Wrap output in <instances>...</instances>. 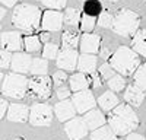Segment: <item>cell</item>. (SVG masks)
Masks as SVG:
<instances>
[{
    "instance_id": "13",
    "label": "cell",
    "mask_w": 146,
    "mask_h": 140,
    "mask_svg": "<svg viewBox=\"0 0 146 140\" xmlns=\"http://www.w3.org/2000/svg\"><path fill=\"white\" fill-rule=\"evenodd\" d=\"M0 44H2V50L16 53L22 50V37L16 31H6V32H2Z\"/></svg>"
},
{
    "instance_id": "26",
    "label": "cell",
    "mask_w": 146,
    "mask_h": 140,
    "mask_svg": "<svg viewBox=\"0 0 146 140\" xmlns=\"http://www.w3.org/2000/svg\"><path fill=\"white\" fill-rule=\"evenodd\" d=\"M80 19H82V15L80 12L75 7H67L66 12H64V23L70 26H78L80 23Z\"/></svg>"
},
{
    "instance_id": "2",
    "label": "cell",
    "mask_w": 146,
    "mask_h": 140,
    "mask_svg": "<svg viewBox=\"0 0 146 140\" xmlns=\"http://www.w3.org/2000/svg\"><path fill=\"white\" fill-rule=\"evenodd\" d=\"M41 20H42L41 10L40 7H36L34 5L21 3L15 6L13 13H12L13 26L25 32H32L35 29H38V26L41 25Z\"/></svg>"
},
{
    "instance_id": "40",
    "label": "cell",
    "mask_w": 146,
    "mask_h": 140,
    "mask_svg": "<svg viewBox=\"0 0 146 140\" xmlns=\"http://www.w3.org/2000/svg\"><path fill=\"white\" fill-rule=\"evenodd\" d=\"M9 107H10V104H9V102H7L5 98L0 99V117H2V118H5L6 111L9 110Z\"/></svg>"
},
{
    "instance_id": "23",
    "label": "cell",
    "mask_w": 146,
    "mask_h": 140,
    "mask_svg": "<svg viewBox=\"0 0 146 140\" xmlns=\"http://www.w3.org/2000/svg\"><path fill=\"white\" fill-rule=\"evenodd\" d=\"M98 104H100V107H101L102 110L111 111L113 108H115L117 105H118V98H117V95L114 93V90L110 89L108 92H104L102 95L100 96Z\"/></svg>"
},
{
    "instance_id": "41",
    "label": "cell",
    "mask_w": 146,
    "mask_h": 140,
    "mask_svg": "<svg viewBox=\"0 0 146 140\" xmlns=\"http://www.w3.org/2000/svg\"><path fill=\"white\" fill-rule=\"evenodd\" d=\"M100 55L107 60V58L111 57V50H108L107 47H101V50H100Z\"/></svg>"
},
{
    "instance_id": "11",
    "label": "cell",
    "mask_w": 146,
    "mask_h": 140,
    "mask_svg": "<svg viewBox=\"0 0 146 140\" xmlns=\"http://www.w3.org/2000/svg\"><path fill=\"white\" fill-rule=\"evenodd\" d=\"M79 63V54L75 48H63L57 55V67L62 70H67V72H72L78 67Z\"/></svg>"
},
{
    "instance_id": "5",
    "label": "cell",
    "mask_w": 146,
    "mask_h": 140,
    "mask_svg": "<svg viewBox=\"0 0 146 140\" xmlns=\"http://www.w3.org/2000/svg\"><path fill=\"white\" fill-rule=\"evenodd\" d=\"M28 83L29 80L25 75L16 72L7 73L6 76H2V93L13 99H22L28 93Z\"/></svg>"
},
{
    "instance_id": "31",
    "label": "cell",
    "mask_w": 146,
    "mask_h": 140,
    "mask_svg": "<svg viewBox=\"0 0 146 140\" xmlns=\"http://www.w3.org/2000/svg\"><path fill=\"white\" fill-rule=\"evenodd\" d=\"M83 10H85V13H88V15H100L101 13V2L100 0H85V3H83Z\"/></svg>"
},
{
    "instance_id": "10",
    "label": "cell",
    "mask_w": 146,
    "mask_h": 140,
    "mask_svg": "<svg viewBox=\"0 0 146 140\" xmlns=\"http://www.w3.org/2000/svg\"><path fill=\"white\" fill-rule=\"evenodd\" d=\"M64 15L62 12H58L56 9L45 10L42 13V20H41V29L48 31V32H57L62 29L63 26Z\"/></svg>"
},
{
    "instance_id": "38",
    "label": "cell",
    "mask_w": 146,
    "mask_h": 140,
    "mask_svg": "<svg viewBox=\"0 0 146 140\" xmlns=\"http://www.w3.org/2000/svg\"><path fill=\"white\" fill-rule=\"evenodd\" d=\"M70 86L69 88H66V86H58V89H57V92H56V95H57V98L60 99V101H63V99H69L72 95H70Z\"/></svg>"
},
{
    "instance_id": "18",
    "label": "cell",
    "mask_w": 146,
    "mask_h": 140,
    "mask_svg": "<svg viewBox=\"0 0 146 140\" xmlns=\"http://www.w3.org/2000/svg\"><path fill=\"white\" fill-rule=\"evenodd\" d=\"M83 120L86 121L89 130H96V128L105 125L107 117L102 114V111L94 108V110H91V111H88V112L83 114Z\"/></svg>"
},
{
    "instance_id": "46",
    "label": "cell",
    "mask_w": 146,
    "mask_h": 140,
    "mask_svg": "<svg viewBox=\"0 0 146 140\" xmlns=\"http://www.w3.org/2000/svg\"><path fill=\"white\" fill-rule=\"evenodd\" d=\"M10 140H23V139H21V137H16V139H10Z\"/></svg>"
},
{
    "instance_id": "27",
    "label": "cell",
    "mask_w": 146,
    "mask_h": 140,
    "mask_svg": "<svg viewBox=\"0 0 146 140\" xmlns=\"http://www.w3.org/2000/svg\"><path fill=\"white\" fill-rule=\"evenodd\" d=\"M23 47L28 53H35V51H40L41 50V38L40 37H35V35H27L23 38Z\"/></svg>"
},
{
    "instance_id": "37",
    "label": "cell",
    "mask_w": 146,
    "mask_h": 140,
    "mask_svg": "<svg viewBox=\"0 0 146 140\" xmlns=\"http://www.w3.org/2000/svg\"><path fill=\"white\" fill-rule=\"evenodd\" d=\"M67 80V75L64 73V70H57V72L53 75V83L56 85V86H62V85H64V82Z\"/></svg>"
},
{
    "instance_id": "6",
    "label": "cell",
    "mask_w": 146,
    "mask_h": 140,
    "mask_svg": "<svg viewBox=\"0 0 146 140\" xmlns=\"http://www.w3.org/2000/svg\"><path fill=\"white\" fill-rule=\"evenodd\" d=\"M53 79L47 75H38L29 79L28 83V98H38V99H48L51 95V85Z\"/></svg>"
},
{
    "instance_id": "45",
    "label": "cell",
    "mask_w": 146,
    "mask_h": 140,
    "mask_svg": "<svg viewBox=\"0 0 146 140\" xmlns=\"http://www.w3.org/2000/svg\"><path fill=\"white\" fill-rule=\"evenodd\" d=\"M5 13H6V10H5V6H3V7H2V10H0V18H2V19L5 18Z\"/></svg>"
},
{
    "instance_id": "12",
    "label": "cell",
    "mask_w": 146,
    "mask_h": 140,
    "mask_svg": "<svg viewBox=\"0 0 146 140\" xmlns=\"http://www.w3.org/2000/svg\"><path fill=\"white\" fill-rule=\"evenodd\" d=\"M76 112H78V110L75 107V104H73V101L63 99L54 105V114L57 117V120L62 123H66V121L72 120L73 117H76Z\"/></svg>"
},
{
    "instance_id": "49",
    "label": "cell",
    "mask_w": 146,
    "mask_h": 140,
    "mask_svg": "<svg viewBox=\"0 0 146 140\" xmlns=\"http://www.w3.org/2000/svg\"><path fill=\"white\" fill-rule=\"evenodd\" d=\"M145 2H146V0H145Z\"/></svg>"
},
{
    "instance_id": "7",
    "label": "cell",
    "mask_w": 146,
    "mask_h": 140,
    "mask_svg": "<svg viewBox=\"0 0 146 140\" xmlns=\"http://www.w3.org/2000/svg\"><path fill=\"white\" fill-rule=\"evenodd\" d=\"M53 107L48 104H34L29 112V123L35 127H47L53 121Z\"/></svg>"
},
{
    "instance_id": "42",
    "label": "cell",
    "mask_w": 146,
    "mask_h": 140,
    "mask_svg": "<svg viewBox=\"0 0 146 140\" xmlns=\"http://www.w3.org/2000/svg\"><path fill=\"white\" fill-rule=\"evenodd\" d=\"M0 2H2V5L6 6V7H13V6H16V3L19 0H0Z\"/></svg>"
},
{
    "instance_id": "20",
    "label": "cell",
    "mask_w": 146,
    "mask_h": 140,
    "mask_svg": "<svg viewBox=\"0 0 146 140\" xmlns=\"http://www.w3.org/2000/svg\"><path fill=\"white\" fill-rule=\"evenodd\" d=\"M96 55L89 54V53H82L79 55V63H78V70L82 73L92 75L96 70Z\"/></svg>"
},
{
    "instance_id": "39",
    "label": "cell",
    "mask_w": 146,
    "mask_h": 140,
    "mask_svg": "<svg viewBox=\"0 0 146 140\" xmlns=\"http://www.w3.org/2000/svg\"><path fill=\"white\" fill-rule=\"evenodd\" d=\"M91 77H92V86H95V88H100V86H102V76L100 75V73H92L91 75Z\"/></svg>"
},
{
    "instance_id": "28",
    "label": "cell",
    "mask_w": 146,
    "mask_h": 140,
    "mask_svg": "<svg viewBox=\"0 0 146 140\" xmlns=\"http://www.w3.org/2000/svg\"><path fill=\"white\" fill-rule=\"evenodd\" d=\"M107 85L108 88L114 90V92H121L124 88H126V80H124V76L123 75H114L113 77H110L107 80Z\"/></svg>"
},
{
    "instance_id": "16",
    "label": "cell",
    "mask_w": 146,
    "mask_h": 140,
    "mask_svg": "<svg viewBox=\"0 0 146 140\" xmlns=\"http://www.w3.org/2000/svg\"><path fill=\"white\" fill-rule=\"evenodd\" d=\"M31 108L25 104H10L7 110V120L13 123H25L29 120Z\"/></svg>"
},
{
    "instance_id": "30",
    "label": "cell",
    "mask_w": 146,
    "mask_h": 140,
    "mask_svg": "<svg viewBox=\"0 0 146 140\" xmlns=\"http://www.w3.org/2000/svg\"><path fill=\"white\" fill-rule=\"evenodd\" d=\"M95 23H96V18L94 15L83 13L80 23H79V28H80L82 32H92V29L95 28Z\"/></svg>"
},
{
    "instance_id": "29",
    "label": "cell",
    "mask_w": 146,
    "mask_h": 140,
    "mask_svg": "<svg viewBox=\"0 0 146 140\" xmlns=\"http://www.w3.org/2000/svg\"><path fill=\"white\" fill-rule=\"evenodd\" d=\"M133 82H135V85L146 90V64H140L137 67V70L133 75Z\"/></svg>"
},
{
    "instance_id": "43",
    "label": "cell",
    "mask_w": 146,
    "mask_h": 140,
    "mask_svg": "<svg viewBox=\"0 0 146 140\" xmlns=\"http://www.w3.org/2000/svg\"><path fill=\"white\" fill-rule=\"evenodd\" d=\"M126 140H145V137L142 134H137V133H130Z\"/></svg>"
},
{
    "instance_id": "22",
    "label": "cell",
    "mask_w": 146,
    "mask_h": 140,
    "mask_svg": "<svg viewBox=\"0 0 146 140\" xmlns=\"http://www.w3.org/2000/svg\"><path fill=\"white\" fill-rule=\"evenodd\" d=\"M91 140H118V134L110 125H102L96 130H92Z\"/></svg>"
},
{
    "instance_id": "25",
    "label": "cell",
    "mask_w": 146,
    "mask_h": 140,
    "mask_svg": "<svg viewBox=\"0 0 146 140\" xmlns=\"http://www.w3.org/2000/svg\"><path fill=\"white\" fill-rule=\"evenodd\" d=\"M29 72L34 76H38V75H47L48 72V63H47V58H32V64H31V70Z\"/></svg>"
},
{
    "instance_id": "48",
    "label": "cell",
    "mask_w": 146,
    "mask_h": 140,
    "mask_svg": "<svg viewBox=\"0 0 146 140\" xmlns=\"http://www.w3.org/2000/svg\"><path fill=\"white\" fill-rule=\"evenodd\" d=\"M82 2H85V0H82Z\"/></svg>"
},
{
    "instance_id": "14",
    "label": "cell",
    "mask_w": 146,
    "mask_h": 140,
    "mask_svg": "<svg viewBox=\"0 0 146 140\" xmlns=\"http://www.w3.org/2000/svg\"><path fill=\"white\" fill-rule=\"evenodd\" d=\"M80 51L82 53H89L95 54L101 50V37L92 32H83L80 37Z\"/></svg>"
},
{
    "instance_id": "17",
    "label": "cell",
    "mask_w": 146,
    "mask_h": 140,
    "mask_svg": "<svg viewBox=\"0 0 146 140\" xmlns=\"http://www.w3.org/2000/svg\"><path fill=\"white\" fill-rule=\"evenodd\" d=\"M145 92L146 90H143L137 85H130L124 90V99L131 107H140L143 99H145Z\"/></svg>"
},
{
    "instance_id": "8",
    "label": "cell",
    "mask_w": 146,
    "mask_h": 140,
    "mask_svg": "<svg viewBox=\"0 0 146 140\" xmlns=\"http://www.w3.org/2000/svg\"><path fill=\"white\" fill-rule=\"evenodd\" d=\"M88 124L83 117H73L72 120L64 123V131L69 140H80L88 134Z\"/></svg>"
},
{
    "instance_id": "47",
    "label": "cell",
    "mask_w": 146,
    "mask_h": 140,
    "mask_svg": "<svg viewBox=\"0 0 146 140\" xmlns=\"http://www.w3.org/2000/svg\"><path fill=\"white\" fill-rule=\"evenodd\" d=\"M110 2H118V0H110Z\"/></svg>"
},
{
    "instance_id": "19",
    "label": "cell",
    "mask_w": 146,
    "mask_h": 140,
    "mask_svg": "<svg viewBox=\"0 0 146 140\" xmlns=\"http://www.w3.org/2000/svg\"><path fill=\"white\" fill-rule=\"evenodd\" d=\"M69 85H70V89L73 92L85 90V89L89 88V85H92V77H91V75L79 72V73H75L73 76H70Z\"/></svg>"
},
{
    "instance_id": "33",
    "label": "cell",
    "mask_w": 146,
    "mask_h": 140,
    "mask_svg": "<svg viewBox=\"0 0 146 140\" xmlns=\"http://www.w3.org/2000/svg\"><path fill=\"white\" fill-rule=\"evenodd\" d=\"M113 19H114V16L110 13V10L102 9L100 16H98V25L102 26V28H111L113 26Z\"/></svg>"
},
{
    "instance_id": "21",
    "label": "cell",
    "mask_w": 146,
    "mask_h": 140,
    "mask_svg": "<svg viewBox=\"0 0 146 140\" xmlns=\"http://www.w3.org/2000/svg\"><path fill=\"white\" fill-rule=\"evenodd\" d=\"M131 48L139 55L146 57V29H137L131 38Z\"/></svg>"
},
{
    "instance_id": "34",
    "label": "cell",
    "mask_w": 146,
    "mask_h": 140,
    "mask_svg": "<svg viewBox=\"0 0 146 140\" xmlns=\"http://www.w3.org/2000/svg\"><path fill=\"white\" fill-rule=\"evenodd\" d=\"M100 75L102 76V79L108 80L110 77H113L115 75V70L111 66V63H104V64L100 66Z\"/></svg>"
},
{
    "instance_id": "1",
    "label": "cell",
    "mask_w": 146,
    "mask_h": 140,
    "mask_svg": "<svg viewBox=\"0 0 146 140\" xmlns=\"http://www.w3.org/2000/svg\"><path fill=\"white\" fill-rule=\"evenodd\" d=\"M107 123L118 136H126L139 127V117L130 104H118L115 108L108 111Z\"/></svg>"
},
{
    "instance_id": "9",
    "label": "cell",
    "mask_w": 146,
    "mask_h": 140,
    "mask_svg": "<svg viewBox=\"0 0 146 140\" xmlns=\"http://www.w3.org/2000/svg\"><path fill=\"white\" fill-rule=\"evenodd\" d=\"M72 101H73V104H75V107H76L79 114H85V112L94 110L95 105H96L95 96L89 89L75 92L72 95Z\"/></svg>"
},
{
    "instance_id": "4",
    "label": "cell",
    "mask_w": 146,
    "mask_h": 140,
    "mask_svg": "<svg viewBox=\"0 0 146 140\" xmlns=\"http://www.w3.org/2000/svg\"><path fill=\"white\" fill-rule=\"evenodd\" d=\"M140 25V18L130 9H120L114 15L111 29L121 37H133Z\"/></svg>"
},
{
    "instance_id": "3",
    "label": "cell",
    "mask_w": 146,
    "mask_h": 140,
    "mask_svg": "<svg viewBox=\"0 0 146 140\" xmlns=\"http://www.w3.org/2000/svg\"><path fill=\"white\" fill-rule=\"evenodd\" d=\"M110 63L117 73L126 76H131L140 66L139 54L129 47H118L114 54L110 57Z\"/></svg>"
},
{
    "instance_id": "44",
    "label": "cell",
    "mask_w": 146,
    "mask_h": 140,
    "mask_svg": "<svg viewBox=\"0 0 146 140\" xmlns=\"http://www.w3.org/2000/svg\"><path fill=\"white\" fill-rule=\"evenodd\" d=\"M40 38H41V41H48V31H44V32H41V35H40Z\"/></svg>"
},
{
    "instance_id": "15",
    "label": "cell",
    "mask_w": 146,
    "mask_h": 140,
    "mask_svg": "<svg viewBox=\"0 0 146 140\" xmlns=\"http://www.w3.org/2000/svg\"><path fill=\"white\" fill-rule=\"evenodd\" d=\"M31 64H32V57L29 55V53H22V51H16L12 57V70L16 73H28L31 70Z\"/></svg>"
},
{
    "instance_id": "35",
    "label": "cell",
    "mask_w": 146,
    "mask_h": 140,
    "mask_svg": "<svg viewBox=\"0 0 146 140\" xmlns=\"http://www.w3.org/2000/svg\"><path fill=\"white\" fill-rule=\"evenodd\" d=\"M12 57H13L12 51L2 50V53H0V58H2V61H0V67H2V69L10 67V64H12Z\"/></svg>"
},
{
    "instance_id": "24",
    "label": "cell",
    "mask_w": 146,
    "mask_h": 140,
    "mask_svg": "<svg viewBox=\"0 0 146 140\" xmlns=\"http://www.w3.org/2000/svg\"><path fill=\"white\" fill-rule=\"evenodd\" d=\"M79 44H80V37L78 32L72 31V29H67L63 32V35H62L63 48H76Z\"/></svg>"
},
{
    "instance_id": "32",
    "label": "cell",
    "mask_w": 146,
    "mask_h": 140,
    "mask_svg": "<svg viewBox=\"0 0 146 140\" xmlns=\"http://www.w3.org/2000/svg\"><path fill=\"white\" fill-rule=\"evenodd\" d=\"M58 55V45L53 44V42H47L42 47V57L47 58V60H53V58H57Z\"/></svg>"
},
{
    "instance_id": "36",
    "label": "cell",
    "mask_w": 146,
    "mask_h": 140,
    "mask_svg": "<svg viewBox=\"0 0 146 140\" xmlns=\"http://www.w3.org/2000/svg\"><path fill=\"white\" fill-rule=\"evenodd\" d=\"M66 2L67 0H42V5L45 7H50V9H63L66 6Z\"/></svg>"
}]
</instances>
